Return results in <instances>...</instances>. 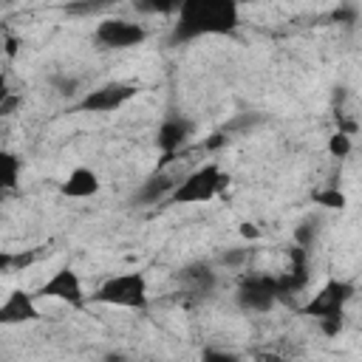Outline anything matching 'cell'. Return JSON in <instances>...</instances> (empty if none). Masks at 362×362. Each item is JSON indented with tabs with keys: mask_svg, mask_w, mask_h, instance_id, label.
I'll list each match as a JSON object with an SVG mask.
<instances>
[{
	"mask_svg": "<svg viewBox=\"0 0 362 362\" xmlns=\"http://www.w3.org/2000/svg\"><path fill=\"white\" fill-rule=\"evenodd\" d=\"M311 201L325 206V209H345V204H348V198L339 187H320L311 192Z\"/></svg>",
	"mask_w": 362,
	"mask_h": 362,
	"instance_id": "obj_16",
	"label": "cell"
},
{
	"mask_svg": "<svg viewBox=\"0 0 362 362\" xmlns=\"http://www.w3.org/2000/svg\"><path fill=\"white\" fill-rule=\"evenodd\" d=\"M184 280L189 283V288L195 294H209L215 288V272L206 266V263H198V266H189L184 272Z\"/></svg>",
	"mask_w": 362,
	"mask_h": 362,
	"instance_id": "obj_13",
	"label": "cell"
},
{
	"mask_svg": "<svg viewBox=\"0 0 362 362\" xmlns=\"http://www.w3.org/2000/svg\"><path fill=\"white\" fill-rule=\"evenodd\" d=\"M139 96V85L133 82H105L93 90H88L76 105L74 110L76 113H113V110H122L127 102H133Z\"/></svg>",
	"mask_w": 362,
	"mask_h": 362,
	"instance_id": "obj_5",
	"label": "cell"
},
{
	"mask_svg": "<svg viewBox=\"0 0 362 362\" xmlns=\"http://www.w3.org/2000/svg\"><path fill=\"white\" fill-rule=\"evenodd\" d=\"M3 45H6V57L11 59V57L17 54V40H14L8 31H3Z\"/></svg>",
	"mask_w": 362,
	"mask_h": 362,
	"instance_id": "obj_23",
	"label": "cell"
},
{
	"mask_svg": "<svg viewBox=\"0 0 362 362\" xmlns=\"http://www.w3.org/2000/svg\"><path fill=\"white\" fill-rule=\"evenodd\" d=\"M184 0H136V11L141 14H158V17H175Z\"/></svg>",
	"mask_w": 362,
	"mask_h": 362,
	"instance_id": "obj_15",
	"label": "cell"
},
{
	"mask_svg": "<svg viewBox=\"0 0 362 362\" xmlns=\"http://www.w3.org/2000/svg\"><path fill=\"white\" fill-rule=\"evenodd\" d=\"M110 3H116V0H96V3H74V6H68V11H74V14H90V11L107 8Z\"/></svg>",
	"mask_w": 362,
	"mask_h": 362,
	"instance_id": "obj_19",
	"label": "cell"
},
{
	"mask_svg": "<svg viewBox=\"0 0 362 362\" xmlns=\"http://www.w3.org/2000/svg\"><path fill=\"white\" fill-rule=\"evenodd\" d=\"M240 25L238 0H184L173 20V42L198 37H226Z\"/></svg>",
	"mask_w": 362,
	"mask_h": 362,
	"instance_id": "obj_1",
	"label": "cell"
},
{
	"mask_svg": "<svg viewBox=\"0 0 362 362\" xmlns=\"http://www.w3.org/2000/svg\"><path fill=\"white\" fill-rule=\"evenodd\" d=\"M20 173H23V161L11 150H3L0 153V187L6 192H11L20 184Z\"/></svg>",
	"mask_w": 362,
	"mask_h": 362,
	"instance_id": "obj_12",
	"label": "cell"
},
{
	"mask_svg": "<svg viewBox=\"0 0 362 362\" xmlns=\"http://www.w3.org/2000/svg\"><path fill=\"white\" fill-rule=\"evenodd\" d=\"M37 297H42V300H57V303H65V305L79 308V305H85V297H88V294H85V286H82L79 272L71 269V266H62V269H57L48 280L40 283Z\"/></svg>",
	"mask_w": 362,
	"mask_h": 362,
	"instance_id": "obj_8",
	"label": "cell"
},
{
	"mask_svg": "<svg viewBox=\"0 0 362 362\" xmlns=\"http://www.w3.org/2000/svg\"><path fill=\"white\" fill-rule=\"evenodd\" d=\"M356 286L351 280L342 277H328L297 311L303 317L317 320V325L322 328L325 337H337L342 331V317H345V305L354 300Z\"/></svg>",
	"mask_w": 362,
	"mask_h": 362,
	"instance_id": "obj_2",
	"label": "cell"
},
{
	"mask_svg": "<svg viewBox=\"0 0 362 362\" xmlns=\"http://www.w3.org/2000/svg\"><path fill=\"white\" fill-rule=\"evenodd\" d=\"M99 189H102V181H99L96 170H90V167H74V170L59 181V192H62L65 198H76V201L93 198Z\"/></svg>",
	"mask_w": 362,
	"mask_h": 362,
	"instance_id": "obj_11",
	"label": "cell"
},
{
	"mask_svg": "<svg viewBox=\"0 0 362 362\" xmlns=\"http://www.w3.org/2000/svg\"><path fill=\"white\" fill-rule=\"evenodd\" d=\"M93 303L102 305H113V308H144L150 300V288H147V277L141 272H122V274H110L105 283H99V288L90 294Z\"/></svg>",
	"mask_w": 362,
	"mask_h": 362,
	"instance_id": "obj_4",
	"label": "cell"
},
{
	"mask_svg": "<svg viewBox=\"0 0 362 362\" xmlns=\"http://www.w3.org/2000/svg\"><path fill=\"white\" fill-rule=\"evenodd\" d=\"M17 105H20V96L11 93V90H3V99H0V116H11Z\"/></svg>",
	"mask_w": 362,
	"mask_h": 362,
	"instance_id": "obj_20",
	"label": "cell"
},
{
	"mask_svg": "<svg viewBox=\"0 0 362 362\" xmlns=\"http://www.w3.org/2000/svg\"><path fill=\"white\" fill-rule=\"evenodd\" d=\"M229 184V175L221 170L218 161H206V164H198L195 170H189L178 184L175 189L170 192V204H206L212 201L215 195H221Z\"/></svg>",
	"mask_w": 362,
	"mask_h": 362,
	"instance_id": "obj_3",
	"label": "cell"
},
{
	"mask_svg": "<svg viewBox=\"0 0 362 362\" xmlns=\"http://www.w3.org/2000/svg\"><path fill=\"white\" fill-rule=\"evenodd\" d=\"M325 150H328V156H334V158H348V156H351V150H354L351 133H345V130H334V133L328 136Z\"/></svg>",
	"mask_w": 362,
	"mask_h": 362,
	"instance_id": "obj_18",
	"label": "cell"
},
{
	"mask_svg": "<svg viewBox=\"0 0 362 362\" xmlns=\"http://www.w3.org/2000/svg\"><path fill=\"white\" fill-rule=\"evenodd\" d=\"M178 181H170L167 175H153L150 181H144V187L139 189V201H158V198H170V192L175 189Z\"/></svg>",
	"mask_w": 362,
	"mask_h": 362,
	"instance_id": "obj_14",
	"label": "cell"
},
{
	"mask_svg": "<svg viewBox=\"0 0 362 362\" xmlns=\"http://www.w3.org/2000/svg\"><path fill=\"white\" fill-rule=\"evenodd\" d=\"M246 257H249V249H232V252H226V255L221 257V263H223V266H240Z\"/></svg>",
	"mask_w": 362,
	"mask_h": 362,
	"instance_id": "obj_21",
	"label": "cell"
},
{
	"mask_svg": "<svg viewBox=\"0 0 362 362\" xmlns=\"http://www.w3.org/2000/svg\"><path fill=\"white\" fill-rule=\"evenodd\" d=\"M192 136V124L189 119H181V116H170L158 124V133H156V147L164 153V158H173Z\"/></svg>",
	"mask_w": 362,
	"mask_h": 362,
	"instance_id": "obj_10",
	"label": "cell"
},
{
	"mask_svg": "<svg viewBox=\"0 0 362 362\" xmlns=\"http://www.w3.org/2000/svg\"><path fill=\"white\" fill-rule=\"evenodd\" d=\"M283 294V286H280V277H272V274H252L246 277L240 286H238V305L243 311H252V314H266Z\"/></svg>",
	"mask_w": 362,
	"mask_h": 362,
	"instance_id": "obj_6",
	"label": "cell"
},
{
	"mask_svg": "<svg viewBox=\"0 0 362 362\" xmlns=\"http://www.w3.org/2000/svg\"><path fill=\"white\" fill-rule=\"evenodd\" d=\"M34 260H37V249H25V252H17V255L3 252V255H0V269H3L6 274H11V272H20V269L31 266Z\"/></svg>",
	"mask_w": 362,
	"mask_h": 362,
	"instance_id": "obj_17",
	"label": "cell"
},
{
	"mask_svg": "<svg viewBox=\"0 0 362 362\" xmlns=\"http://www.w3.org/2000/svg\"><path fill=\"white\" fill-rule=\"evenodd\" d=\"M238 232H240L246 240H255V238H260V229H257L255 223H249V221H246V223H240V229H238Z\"/></svg>",
	"mask_w": 362,
	"mask_h": 362,
	"instance_id": "obj_22",
	"label": "cell"
},
{
	"mask_svg": "<svg viewBox=\"0 0 362 362\" xmlns=\"http://www.w3.org/2000/svg\"><path fill=\"white\" fill-rule=\"evenodd\" d=\"M37 320H40V308L34 294L25 288H11L0 305V325H25Z\"/></svg>",
	"mask_w": 362,
	"mask_h": 362,
	"instance_id": "obj_9",
	"label": "cell"
},
{
	"mask_svg": "<svg viewBox=\"0 0 362 362\" xmlns=\"http://www.w3.org/2000/svg\"><path fill=\"white\" fill-rule=\"evenodd\" d=\"M93 40L105 48H136L147 40V28L136 20H124V17H102L93 28Z\"/></svg>",
	"mask_w": 362,
	"mask_h": 362,
	"instance_id": "obj_7",
	"label": "cell"
},
{
	"mask_svg": "<svg viewBox=\"0 0 362 362\" xmlns=\"http://www.w3.org/2000/svg\"><path fill=\"white\" fill-rule=\"evenodd\" d=\"M0 3H8V0H0Z\"/></svg>",
	"mask_w": 362,
	"mask_h": 362,
	"instance_id": "obj_24",
	"label": "cell"
}]
</instances>
